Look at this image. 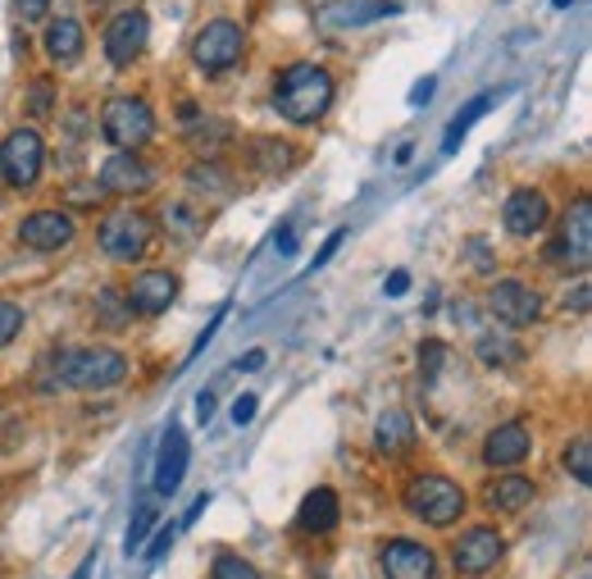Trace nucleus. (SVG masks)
<instances>
[{"label":"nucleus","mask_w":592,"mask_h":579,"mask_svg":"<svg viewBox=\"0 0 592 579\" xmlns=\"http://www.w3.org/2000/svg\"><path fill=\"white\" fill-rule=\"evenodd\" d=\"M196 420H201V424L215 420V393H196Z\"/></svg>","instance_id":"a18cd8bd"},{"label":"nucleus","mask_w":592,"mask_h":579,"mask_svg":"<svg viewBox=\"0 0 592 579\" xmlns=\"http://www.w3.org/2000/svg\"><path fill=\"white\" fill-rule=\"evenodd\" d=\"M547 261L560 269H588L592 261V196H575L570 210L560 215V233L547 246Z\"/></svg>","instance_id":"423d86ee"},{"label":"nucleus","mask_w":592,"mask_h":579,"mask_svg":"<svg viewBox=\"0 0 592 579\" xmlns=\"http://www.w3.org/2000/svg\"><path fill=\"white\" fill-rule=\"evenodd\" d=\"M410 443H415V420H410L401 407L383 411L378 424H374V447L383 451V457H401Z\"/></svg>","instance_id":"5701e85b"},{"label":"nucleus","mask_w":592,"mask_h":579,"mask_svg":"<svg viewBox=\"0 0 592 579\" xmlns=\"http://www.w3.org/2000/svg\"><path fill=\"white\" fill-rule=\"evenodd\" d=\"M406 288H410V274L392 269V279H388V288H383V292H388V297H406Z\"/></svg>","instance_id":"49530a36"},{"label":"nucleus","mask_w":592,"mask_h":579,"mask_svg":"<svg viewBox=\"0 0 592 579\" xmlns=\"http://www.w3.org/2000/svg\"><path fill=\"white\" fill-rule=\"evenodd\" d=\"M433 92H437V79H420L415 87H410V106H415V110H420V106H424V100H428Z\"/></svg>","instance_id":"c03bdc74"},{"label":"nucleus","mask_w":592,"mask_h":579,"mask_svg":"<svg viewBox=\"0 0 592 579\" xmlns=\"http://www.w3.org/2000/svg\"><path fill=\"white\" fill-rule=\"evenodd\" d=\"M96 242L110 261L133 265L150 251V242H156V219H150L146 210H137V206H119V210H110L106 219H100Z\"/></svg>","instance_id":"20e7f679"},{"label":"nucleus","mask_w":592,"mask_h":579,"mask_svg":"<svg viewBox=\"0 0 592 579\" xmlns=\"http://www.w3.org/2000/svg\"><path fill=\"white\" fill-rule=\"evenodd\" d=\"M552 5H556V10H570V5H575V0H552Z\"/></svg>","instance_id":"864d4df0"},{"label":"nucleus","mask_w":592,"mask_h":579,"mask_svg":"<svg viewBox=\"0 0 592 579\" xmlns=\"http://www.w3.org/2000/svg\"><path fill=\"white\" fill-rule=\"evenodd\" d=\"M474 351H479L483 365H515V361H524V347L515 342V338H497V334H483Z\"/></svg>","instance_id":"cd10ccee"},{"label":"nucleus","mask_w":592,"mask_h":579,"mask_svg":"<svg viewBox=\"0 0 592 579\" xmlns=\"http://www.w3.org/2000/svg\"><path fill=\"white\" fill-rule=\"evenodd\" d=\"M123 374H128V357L119 347H78L56 357V379L78 393H106L123 384Z\"/></svg>","instance_id":"f03ea898"},{"label":"nucleus","mask_w":592,"mask_h":579,"mask_svg":"<svg viewBox=\"0 0 592 579\" xmlns=\"http://www.w3.org/2000/svg\"><path fill=\"white\" fill-rule=\"evenodd\" d=\"M483 502H487V511L515 516L533 502V480H524V474H497V480L483 488Z\"/></svg>","instance_id":"4be33fe9"},{"label":"nucleus","mask_w":592,"mask_h":579,"mask_svg":"<svg viewBox=\"0 0 592 579\" xmlns=\"http://www.w3.org/2000/svg\"><path fill=\"white\" fill-rule=\"evenodd\" d=\"M188 457H192V443H188V434L178 430V424H169V434L160 438L156 474H150V484H156V493H160V497L178 493V484H183V474H188Z\"/></svg>","instance_id":"a211bd4d"},{"label":"nucleus","mask_w":592,"mask_h":579,"mask_svg":"<svg viewBox=\"0 0 592 579\" xmlns=\"http://www.w3.org/2000/svg\"><path fill=\"white\" fill-rule=\"evenodd\" d=\"M487 110H493V92H483V96H474L470 100V106L466 110H460L451 123H447V137H443V150H456L460 146V137H466L470 129H474V123L487 114Z\"/></svg>","instance_id":"bb28decb"},{"label":"nucleus","mask_w":592,"mask_h":579,"mask_svg":"<svg viewBox=\"0 0 592 579\" xmlns=\"http://www.w3.org/2000/svg\"><path fill=\"white\" fill-rule=\"evenodd\" d=\"M333 106V73L297 60L274 79V110L288 123H319Z\"/></svg>","instance_id":"f257e3e1"},{"label":"nucleus","mask_w":592,"mask_h":579,"mask_svg":"<svg viewBox=\"0 0 592 579\" xmlns=\"http://www.w3.org/2000/svg\"><path fill=\"white\" fill-rule=\"evenodd\" d=\"M210 579H261V570H255L251 562H242L238 552H219Z\"/></svg>","instance_id":"473e14b6"},{"label":"nucleus","mask_w":592,"mask_h":579,"mask_svg":"<svg viewBox=\"0 0 592 579\" xmlns=\"http://www.w3.org/2000/svg\"><path fill=\"white\" fill-rule=\"evenodd\" d=\"M228 137H233V123H228V119H201L196 129L188 133V142H192L196 150H205V160H210V156H215V150H219Z\"/></svg>","instance_id":"c85d7f7f"},{"label":"nucleus","mask_w":592,"mask_h":579,"mask_svg":"<svg viewBox=\"0 0 592 579\" xmlns=\"http://www.w3.org/2000/svg\"><path fill=\"white\" fill-rule=\"evenodd\" d=\"M100 137L114 150H142L156 137V114L142 96H110L106 110H100Z\"/></svg>","instance_id":"39448f33"},{"label":"nucleus","mask_w":592,"mask_h":579,"mask_svg":"<svg viewBox=\"0 0 592 579\" xmlns=\"http://www.w3.org/2000/svg\"><path fill=\"white\" fill-rule=\"evenodd\" d=\"M401 502H406L410 516L433 524V530H447V524H456L470 507L466 488H460L456 480H447V474H415V480L406 484Z\"/></svg>","instance_id":"7ed1b4c3"},{"label":"nucleus","mask_w":592,"mask_h":579,"mask_svg":"<svg viewBox=\"0 0 592 579\" xmlns=\"http://www.w3.org/2000/svg\"><path fill=\"white\" fill-rule=\"evenodd\" d=\"M92 566H96V552H87V557H83V566L73 570V579H87V575H92Z\"/></svg>","instance_id":"8fccbe9b"},{"label":"nucleus","mask_w":592,"mask_h":579,"mask_svg":"<svg viewBox=\"0 0 592 579\" xmlns=\"http://www.w3.org/2000/svg\"><path fill=\"white\" fill-rule=\"evenodd\" d=\"M251 165H255V173H265V179H278V173H288L297 165V150L282 137H255L251 142Z\"/></svg>","instance_id":"b1692460"},{"label":"nucleus","mask_w":592,"mask_h":579,"mask_svg":"<svg viewBox=\"0 0 592 579\" xmlns=\"http://www.w3.org/2000/svg\"><path fill=\"white\" fill-rule=\"evenodd\" d=\"M173 297H178L173 269H142V274H133V284L123 288V301L133 306V315H160L173 306Z\"/></svg>","instance_id":"2eb2a0df"},{"label":"nucleus","mask_w":592,"mask_h":579,"mask_svg":"<svg viewBox=\"0 0 592 579\" xmlns=\"http://www.w3.org/2000/svg\"><path fill=\"white\" fill-rule=\"evenodd\" d=\"M205 507H210V493H201V497L192 502V511H188V524H192V520H196V516H201Z\"/></svg>","instance_id":"09e8293b"},{"label":"nucleus","mask_w":592,"mask_h":579,"mask_svg":"<svg viewBox=\"0 0 592 579\" xmlns=\"http://www.w3.org/2000/svg\"><path fill=\"white\" fill-rule=\"evenodd\" d=\"M565 470H570L583 488L592 484V438L588 434H579L570 447H565Z\"/></svg>","instance_id":"c756f323"},{"label":"nucleus","mask_w":592,"mask_h":579,"mask_svg":"<svg viewBox=\"0 0 592 579\" xmlns=\"http://www.w3.org/2000/svg\"><path fill=\"white\" fill-rule=\"evenodd\" d=\"M410 156H415V146H410V142H401V146H397V165H406Z\"/></svg>","instance_id":"3c124183"},{"label":"nucleus","mask_w":592,"mask_h":579,"mask_svg":"<svg viewBox=\"0 0 592 579\" xmlns=\"http://www.w3.org/2000/svg\"><path fill=\"white\" fill-rule=\"evenodd\" d=\"M338 520H342V511H338V493H333V488L305 493L301 511H297V524H301L305 534H333V530H338Z\"/></svg>","instance_id":"412c9836"},{"label":"nucleus","mask_w":592,"mask_h":579,"mask_svg":"<svg viewBox=\"0 0 592 579\" xmlns=\"http://www.w3.org/2000/svg\"><path fill=\"white\" fill-rule=\"evenodd\" d=\"M255 411H261V397H255V393H242V397L233 401V424H251Z\"/></svg>","instance_id":"58836bf2"},{"label":"nucleus","mask_w":592,"mask_h":579,"mask_svg":"<svg viewBox=\"0 0 592 579\" xmlns=\"http://www.w3.org/2000/svg\"><path fill=\"white\" fill-rule=\"evenodd\" d=\"M205 219H210V215H205V210H192V206H169L165 210V229H173V233H201L205 229Z\"/></svg>","instance_id":"2f4dec72"},{"label":"nucleus","mask_w":592,"mask_h":579,"mask_svg":"<svg viewBox=\"0 0 592 579\" xmlns=\"http://www.w3.org/2000/svg\"><path fill=\"white\" fill-rule=\"evenodd\" d=\"M188 183H192L196 192H210L215 201L233 196V183H228V169H223L219 160H196V165L188 169Z\"/></svg>","instance_id":"393cba45"},{"label":"nucleus","mask_w":592,"mask_h":579,"mask_svg":"<svg viewBox=\"0 0 592 579\" xmlns=\"http://www.w3.org/2000/svg\"><path fill=\"white\" fill-rule=\"evenodd\" d=\"M169 547H173V524H160L156 539H150V547H146V562H160Z\"/></svg>","instance_id":"ea45409f"},{"label":"nucleus","mask_w":592,"mask_h":579,"mask_svg":"<svg viewBox=\"0 0 592 579\" xmlns=\"http://www.w3.org/2000/svg\"><path fill=\"white\" fill-rule=\"evenodd\" d=\"M265 361H269V357H265V347H251V351H246V357L238 361V370H261Z\"/></svg>","instance_id":"de8ad7c7"},{"label":"nucleus","mask_w":592,"mask_h":579,"mask_svg":"<svg viewBox=\"0 0 592 579\" xmlns=\"http://www.w3.org/2000/svg\"><path fill=\"white\" fill-rule=\"evenodd\" d=\"M565 311H575V315H583L588 306H592V284L583 279V284H575V292H565V301H560Z\"/></svg>","instance_id":"e433bc0d"},{"label":"nucleus","mask_w":592,"mask_h":579,"mask_svg":"<svg viewBox=\"0 0 592 579\" xmlns=\"http://www.w3.org/2000/svg\"><path fill=\"white\" fill-rule=\"evenodd\" d=\"M41 46L56 64H78L83 50H87V33H83L78 19H50L46 33H41Z\"/></svg>","instance_id":"aec40b11"},{"label":"nucleus","mask_w":592,"mask_h":579,"mask_svg":"<svg viewBox=\"0 0 592 579\" xmlns=\"http://www.w3.org/2000/svg\"><path fill=\"white\" fill-rule=\"evenodd\" d=\"M96 324H106V329H133V306L123 301V288H106L96 297Z\"/></svg>","instance_id":"a878e982"},{"label":"nucleus","mask_w":592,"mask_h":579,"mask_svg":"<svg viewBox=\"0 0 592 579\" xmlns=\"http://www.w3.org/2000/svg\"><path fill=\"white\" fill-rule=\"evenodd\" d=\"M470 265H474L479 274L493 269V256H487V242H483V238H470Z\"/></svg>","instance_id":"a19ab883"},{"label":"nucleus","mask_w":592,"mask_h":579,"mask_svg":"<svg viewBox=\"0 0 592 579\" xmlns=\"http://www.w3.org/2000/svg\"><path fill=\"white\" fill-rule=\"evenodd\" d=\"M19 334H23V306H14V301H0V351H5Z\"/></svg>","instance_id":"f704fd0d"},{"label":"nucleus","mask_w":592,"mask_h":579,"mask_svg":"<svg viewBox=\"0 0 592 579\" xmlns=\"http://www.w3.org/2000/svg\"><path fill=\"white\" fill-rule=\"evenodd\" d=\"M506 552V539L493 530V524H474V530H466L456 543H451V566L460 575H487Z\"/></svg>","instance_id":"9b49d317"},{"label":"nucleus","mask_w":592,"mask_h":579,"mask_svg":"<svg viewBox=\"0 0 592 579\" xmlns=\"http://www.w3.org/2000/svg\"><path fill=\"white\" fill-rule=\"evenodd\" d=\"M447 357H451L447 342H424L420 347V374H424V379H437V370L447 365Z\"/></svg>","instance_id":"c9c22d12"},{"label":"nucleus","mask_w":592,"mask_h":579,"mask_svg":"<svg viewBox=\"0 0 592 579\" xmlns=\"http://www.w3.org/2000/svg\"><path fill=\"white\" fill-rule=\"evenodd\" d=\"M87 5H92V10H110V5H114V0H87Z\"/></svg>","instance_id":"603ef678"},{"label":"nucleus","mask_w":592,"mask_h":579,"mask_svg":"<svg viewBox=\"0 0 592 579\" xmlns=\"http://www.w3.org/2000/svg\"><path fill=\"white\" fill-rule=\"evenodd\" d=\"M547 224H552V206L537 188H515L502 201V229L510 238H533V233H543Z\"/></svg>","instance_id":"4468645a"},{"label":"nucleus","mask_w":592,"mask_h":579,"mask_svg":"<svg viewBox=\"0 0 592 579\" xmlns=\"http://www.w3.org/2000/svg\"><path fill=\"white\" fill-rule=\"evenodd\" d=\"M274 246H278V256H292V251H297V229H292V224H282Z\"/></svg>","instance_id":"37998d69"},{"label":"nucleus","mask_w":592,"mask_h":579,"mask_svg":"<svg viewBox=\"0 0 592 579\" xmlns=\"http://www.w3.org/2000/svg\"><path fill=\"white\" fill-rule=\"evenodd\" d=\"M156 530V507H137V516H133V524H128V557L146 543V534Z\"/></svg>","instance_id":"72a5a7b5"},{"label":"nucleus","mask_w":592,"mask_h":579,"mask_svg":"<svg viewBox=\"0 0 592 579\" xmlns=\"http://www.w3.org/2000/svg\"><path fill=\"white\" fill-rule=\"evenodd\" d=\"M150 41V19L146 10H119L110 23H106V33H100V46H106V60L114 69H133L142 60V50Z\"/></svg>","instance_id":"1a4fd4ad"},{"label":"nucleus","mask_w":592,"mask_h":579,"mask_svg":"<svg viewBox=\"0 0 592 579\" xmlns=\"http://www.w3.org/2000/svg\"><path fill=\"white\" fill-rule=\"evenodd\" d=\"M378 566H383V575H388V579H437V557L415 539L383 543Z\"/></svg>","instance_id":"dca6fc26"},{"label":"nucleus","mask_w":592,"mask_h":579,"mask_svg":"<svg viewBox=\"0 0 592 579\" xmlns=\"http://www.w3.org/2000/svg\"><path fill=\"white\" fill-rule=\"evenodd\" d=\"M23 110H28L33 119H46L50 110H56V83H50V79L28 83V92H23Z\"/></svg>","instance_id":"7c9ffc66"},{"label":"nucleus","mask_w":592,"mask_h":579,"mask_svg":"<svg viewBox=\"0 0 592 579\" xmlns=\"http://www.w3.org/2000/svg\"><path fill=\"white\" fill-rule=\"evenodd\" d=\"M487 311H493L506 329H529V324H537V315H543V297L524 279H497L487 288Z\"/></svg>","instance_id":"9d476101"},{"label":"nucleus","mask_w":592,"mask_h":579,"mask_svg":"<svg viewBox=\"0 0 592 579\" xmlns=\"http://www.w3.org/2000/svg\"><path fill=\"white\" fill-rule=\"evenodd\" d=\"M342 242H347V233L338 229V233H333V238H328V242H324V246L315 251V265H311V269H319V265H328V261H333V251H338Z\"/></svg>","instance_id":"79ce46f5"},{"label":"nucleus","mask_w":592,"mask_h":579,"mask_svg":"<svg viewBox=\"0 0 592 579\" xmlns=\"http://www.w3.org/2000/svg\"><path fill=\"white\" fill-rule=\"evenodd\" d=\"M246 50V28L233 19H210L205 28L192 37V64L201 73H228Z\"/></svg>","instance_id":"0eeeda50"},{"label":"nucleus","mask_w":592,"mask_h":579,"mask_svg":"<svg viewBox=\"0 0 592 579\" xmlns=\"http://www.w3.org/2000/svg\"><path fill=\"white\" fill-rule=\"evenodd\" d=\"M529 447H533L529 424L524 420H506V424H497V430L483 438V466L510 470V466H520L529 457Z\"/></svg>","instance_id":"f3484780"},{"label":"nucleus","mask_w":592,"mask_h":579,"mask_svg":"<svg viewBox=\"0 0 592 579\" xmlns=\"http://www.w3.org/2000/svg\"><path fill=\"white\" fill-rule=\"evenodd\" d=\"M401 5H392V0H338V5L319 10V28L338 33V28H365V23L374 19H392Z\"/></svg>","instance_id":"6ab92c4d"},{"label":"nucleus","mask_w":592,"mask_h":579,"mask_svg":"<svg viewBox=\"0 0 592 579\" xmlns=\"http://www.w3.org/2000/svg\"><path fill=\"white\" fill-rule=\"evenodd\" d=\"M14 14H19L23 23H41V19L50 14V0H14Z\"/></svg>","instance_id":"4c0bfd02"},{"label":"nucleus","mask_w":592,"mask_h":579,"mask_svg":"<svg viewBox=\"0 0 592 579\" xmlns=\"http://www.w3.org/2000/svg\"><path fill=\"white\" fill-rule=\"evenodd\" d=\"M100 192H110V196H142L156 188V169H150L137 150H114V156L100 165Z\"/></svg>","instance_id":"ddd939ff"},{"label":"nucleus","mask_w":592,"mask_h":579,"mask_svg":"<svg viewBox=\"0 0 592 579\" xmlns=\"http://www.w3.org/2000/svg\"><path fill=\"white\" fill-rule=\"evenodd\" d=\"M41 169H46V142H41L37 129H14L5 142H0V179H5L10 188H19V192L37 188Z\"/></svg>","instance_id":"6e6552de"},{"label":"nucleus","mask_w":592,"mask_h":579,"mask_svg":"<svg viewBox=\"0 0 592 579\" xmlns=\"http://www.w3.org/2000/svg\"><path fill=\"white\" fill-rule=\"evenodd\" d=\"M73 238H78V224H73L69 210H33L28 219L19 224V246L41 251V256H50V251H64Z\"/></svg>","instance_id":"f8f14e48"}]
</instances>
